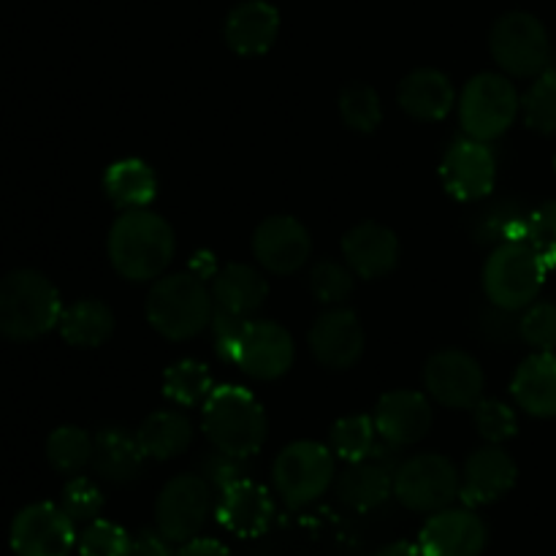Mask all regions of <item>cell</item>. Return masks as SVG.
Here are the masks:
<instances>
[{"mask_svg": "<svg viewBox=\"0 0 556 556\" xmlns=\"http://www.w3.org/2000/svg\"><path fill=\"white\" fill-rule=\"evenodd\" d=\"M177 239L166 217L144 210L119 212L109 228V264L128 282H155L172 266Z\"/></svg>", "mask_w": 556, "mask_h": 556, "instance_id": "6da1fadb", "label": "cell"}, {"mask_svg": "<svg viewBox=\"0 0 556 556\" xmlns=\"http://www.w3.org/2000/svg\"><path fill=\"white\" fill-rule=\"evenodd\" d=\"M201 429L212 448L250 459L269 438V418L264 405L248 389L226 383L215 386L201 405Z\"/></svg>", "mask_w": 556, "mask_h": 556, "instance_id": "7a4b0ae2", "label": "cell"}, {"mask_svg": "<svg viewBox=\"0 0 556 556\" xmlns=\"http://www.w3.org/2000/svg\"><path fill=\"white\" fill-rule=\"evenodd\" d=\"M215 299L204 277L195 271H174L152 282L147 293V324L168 342H185L210 329Z\"/></svg>", "mask_w": 556, "mask_h": 556, "instance_id": "3957f363", "label": "cell"}, {"mask_svg": "<svg viewBox=\"0 0 556 556\" xmlns=\"http://www.w3.org/2000/svg\"><path fill=\"white\" fill-rule=\"evenodd\" d=\"M63 299L54 282L36 269H16L0 280V334L30 342L58 329Z\"/></svg>", "mask_w": 556, "mask_h": 556, "instance_id": "277c9868", "label": "cell"}, {"mask_svg": "<svg viewBox=\"0 0 556 556\" xmlns=\"http://www.w3.org/2000/svg\"><path fill=\"white\" fill-rule=\"evenodd\" d=\"M548 269L541 255L521 239L492 248V255L483 264V293L492 304L505 309L530 307L541 293Z\"/></svg>", "mask_w": 556, "mask_h": 556, "instance_id": "5b68a950", "label": "cell"}, {"mask_svg": "<svg viewBox=\"0 0 556 556\" xmlns=\"http://www.w3.org/2000/svg\"><path fill=\"white\" fill-rule=\"evenodd\" d=\"M337 478V456L329 445L296 440L277 454L271 465V486L288 508H304L324 497Z\"/></svg>", "mask_w": 556, "mask_h": 556, "instance_id": "8992f818", "label": "cell"}, {"mask_svg": "<svg viewBox=\"0 0 556 556\" xmlns=\"http://www.w3.org/2000/svg\"><path fill=\"white\" fill-rule=\"evenodd\" d=\"M459 123L465 136L494 141L508 134L521 112V98L508 74L483 71L465 85L459 96Z\"/></svg>", "mask_w": 556, "mask_h": 556, "instance_id": "52a82bcc", "label": "cell"}, {"mask_svg": "<svg viewBox=\"0 0 556 556\" xmlns=\"http://www.w3.org/2000/svg\"><path fill=\"white\" fill-rule=\"evenodd\" d=\"M489 52L508 76L535 79L548 68L552 41L546 25L527 11H508L489 33Z\"/></svg>", "mask_w": 556, "mask_h": 556, "instance_id": "ba28073f", "label": "cell"}, {"mask_svg": "<svg viewBox=\"0 0 556 556\" xmlns=\"http://www.w3.org/2000/svg\"><path fill=\"white\" fill-rule=\"evenodd\" d=\"M394 497L413 514H438L459 500V470L443 454H416L394 470Z\"/></svg>", "mask_w": 556, "mask_h": 556, "instance_id": "9c48e42d", "label": "cell"}, {"mask_svg": "<svg viewBox=\"0 0 556 556\" xmlns=\"http://www.w3.org/2000/svg\"><path fill=\"white\" fill-rule=\"evenodd\" d=\"M212 486L199 472H182L166 481L155 500V530L172 543L199 538L212 514Z\"/></svg>", "mask_w": 556, "mask_h": 556, "instance_id": "30bf717a", "label": "cell"}, {"mask_svg": "<svg viewBox=\"0 0 556 556\" xmlns=\"http://www.w3.org/2000/svg\"><path fill=\"white\" fill-rule=\"evenodd\" d=\"M424 389L429 400L448 410H472L483 400L486 375L476 356L459 348H443L424 364Z\"/></svg>", "mask_w": 556, "mask_h": 556, "instance_id": "8fae6325", "label": "cell"}, {"mask_svg": "<svg viewBox=\"0 0 556 556\" xmlns=\"http://www.w3.org/2000/svg\"><path fill=\"white\" fill-rule=\"evenodd\" d=\"M11 548L16 556H68L79 532L54 503H33L11 521Z\"/></svg>", "mask_w": 556, "mask_h": 556, "instance_id": "7c38bea8", "label": "cell"}, {"mask_svg": "<svg viewBox=\"0 0 556 556\" xmlns=\"http://www.w3.org/2000/svg\"><path fill=\"white\" fill-rule=\"evenodd\" d=\"M440 182L456 201L486 199L497 182V157L486 141L462 136L440 161Z\"/></svg>", "mask_w": 556, "mask_h": 556, "instance_id": "4fadbf2b", "label": "cell"}, {"mask_svg": "<svg viewBox=\"0 0 556 556\" xmlns=\"http://www.w3.org/2000/svg\"><path fill=\"white\" fill-rule=\"evenodd\" d=\"M253 248L255 261L261 269L271 271V275H296L313 255V237H309L307 226L291 215H271L258 223L253 231Z\"/></svg>", "mask_w": 556, "mask_h": 556, "instance_id": "5bb4252c", "label": "cell"}, {"mask_svg": "<svg viewBox=\"0 0 556 556\" xmlns=\"http://www.w3.org/2000/svg\"><path fill=\"white\" fill-rule=\"evenodd\" d=\"M364 326L351 307H329L313 320L307 334L309 353L326 369H351L364 353Z\"/></svg>", "mask_w": 556, "mask_h": 556, "instance_id": "9a60e30c", "label": "cell"}, {"mask_svg": "<svg viewBox=\"0 0 556 556\" xmlns=\"http://www.w3.org/2000/svg\"><path fill=\"white\" fill-rule=\"evenodd\" d=\"M489 527L476 508H443L427 519L418 535L424 556H481L486 552Z\"/></svg>", "mask_w": 556, "mask_h": 556, "instance_id": "2e32d148", "label": "cell"}, {"mask_svg": "<svg viewBox=\"0 0 556 556\" xmlns=\"http://www.w3.org/2000/svg\"><path fill=\"white\" fill-rule=\"evenodd\" d=\"M296 358V345L286 326L250 320L237 351V367L253 380H280Z\"/></svg>", "mask_w": 556, "mask_h": 556, "instance_id": "e0dca14e", "label": "cell"}, {"mask_svg": "<svg viewBox=\"0 0 556 556\" xmlns=\"http://www.w3.org/2000/svg\"><path fill=\"white\" fill-rule=\"evenodd\" d=\"M519 481V467L514 456L500 445L486 443L467 456L459 470V500L467 508H481L503 500Z\"/></svg>", "mask_w": 556, "mask_h": 556, "instance_id": "ac0fdd59", "label": "cell"}, {"mask_svg": "<svg viewBox=\"0 0 556 556\" xmlns=\"http://www.w3.org/2000/svg\"><path fill=\"white\" fill-rule=\"evenodd\" d=\"M372 418L375 427H378L380 440L400 451L421 443L434 424L429 394L410 389L389 391V394L380 396L378 405H375Z\"/></svg>", "mask_w": 556, "mask_h": 556, "instance_id": "d6986e66", "label": "cell"}, {"mask_svg": "<svg viewBox=\"0 0 556 556\" xmlns=\"http://www.w3.org/2000/svg\"><path fill=\"white\" fill-rule=\"evenodd\" d=\"M217 525L237 538H258L275 521V497L253 478L231 483L223 489L215 505Z\"/></svg>", "mask_w": 556, "mask_h": 556, "instance_id": "ffe728a7", "label": "cell"}, {"mask_svg": "<svg viewBox=\"0 0 556 556\" xmlns=\"http://www.w3.org/2000/svg\"><path fill=\"white\" fill-rule=\"evenodd\" d=\"M400 239L383 223H358L342 237V258L362 280H380L400 266Z\"/></svg>", "mask_w": 556, "mask_h": 556, "instance_id": "44dd1931", "label": "cell"}, {"mask_svg": "<svg viewBox=\"0 0 556 556\" xmlns=\"http://www.w3.org/2000/svg\"><path fill=\"white\" fill-rule=\"evenodd\" d=\"M394 465L380 456H369L362 462H345V470L337 472L334 489L345 508L356 514H369L394 497Z\"/></svg>", "mask_w": 556, "mask_h": 556, "instance_id": "7402d4cb", "label": "cell"}, {"mask_svg": "<svg viewBox=\"0 0 556 556\" xmlns=\"http://www.w3.org/2000/svg\"><path fill=\"white\" fill-rule=\"evenodd\" d=\"M277 36H280V11L266 0H244L231 9L223 25V38L239 58H261L275 47Z\"/></svg>", "mask_w": 556, "mask_h": 556, "instance_id": "603a6c76", "label": "cell"}, {"mask_svg": "<svg viewBox=\"0 0 556 556\" xmlns=\"http://www.w3.org/2000/svg\"><path fill=\"white\" fill-rule=\"evenodd\" d=\"M396 101L418 123H440L454 112V81L438 68H416L396 87Z\"/></svg>", "mask_w": 556, "mask_h": 556, "instance_id": "cb8c5ba5", "label": "cell"}, {"mask_svg": "<svg viewBox=\"0 0 556 556\" xmlns=\"http://www.w3.org/2000/svg\"><path fill=\"white\" fill-rule=\"evenodd\" d=\"M144 451H141L136 432H128L123 427H101L92 434V470L98 478L109 483L136 481L144 470Z\"/></svg>", "mask_w": 556, "mask_h": 556, "instance_id": "d4e9b609", "label": "cell"}, {"mask_svg": "<svg viewBox=\"0 0 556 556\" xmlns=\"http://www.w3.org/2000/svg\"><path fill=\"white\" fill-rule=\"evenodd\" d=\"M514 402L535 418H556V356L532 353L519 364L510 380Z\"/></svg>", "mask_w": 556, "mask_h": 556, "instance_id": "484cf974", "label": "cell"}, {"mask_svg": "<svg viewBox=\"0 0 556 556\" xmlns=\"http://www.w3.org/2000/svg\"><path fill=\"white\" fill-rule=\"evenodd\" d=\"M266 296H269V282H266V277L255 266L228 264L217 269V275L212 277L215 307L226 309V313L253 318L264 307Z\"/></svg>", "mask_w": 556, "mask_h": 556, "instance_id": "4316f807", "label": "cell"}, {"mask_svg": "<svg viewBox=\"0 0 556 556\" xmlns=\"http://www.w3.org/2000/svg\"><path fill=\"white\" fill-rule=\"evenodd\" d=\"M136 440H139L147 459H177L193 443V421L182 410H172V407L168 410H157L139 424Z\"/></svg>", "mask_w": 556, "mask_h": 556, "instance_id": "83f0119b", "label": "cell"}, {"mask_svg": "<svg viewBox=\"0 0 556 556\" xmlns=\"http://www.w3.org/2000/svg\"><path fill=\"white\" fill-rule=\"evenodd\" d=\"M103 193L117 210H144L157 193V177L150 163L139 157H123L103 174Z\"/></svg>", "mask_w": 556, "mask_h": 556, "instance_id": "f1b7e54d", "label": "cell"}, {"mask_svg": "<svg viewBox=\"0 0 556 556\" xmlns=\"http://www.w3.org/2000/svg\"><path fill=\"white\" fill-rule=\"evenodd\" d=\"M58 331L71 348H101L114 334V313L101 299H79L63 307Z\"/></svg>", "mask_w": 556, "mask_h": 556, "instance_id": "f546056e", "label": "cell"}, {"mask_svg": "<svg viewBox=\"0 0 556 556\" xmlns=\"http://www.w3.org/2000/svg\"><path fill=\"white\" fill-rule=\"evenodd\" d=\"M527 217H530V210H527L525 201L497 199L486 210L478 212V217L472 220V239L481 248L514 242V239L525 237Z\"/></svg>", "mask_w": 556, "mask_h": 556, "instance_id": "4dcf8cb0", "label": "cell"}, {"mask_svg": "<svg viewBox=\"0 0 556 556\" xmlns=\"http://www.w3.org/2000/svg\"><path fill=\"white\" fill-rule=\"evenodd\" d=\"M212 391H215V380L204 362L182 358L163 372V396L179 407L204 405Z\"/></svg>", "mask_w": 556, "mask_h": 556, "instance_id": "1f68e13d", "label": "cell"}, {"mask_svg": "<svg viewBox=\"0 0 556 556\" xmlns=\"http://www.w3.org/2000/svg\"><path fill=\"white\" fill-rule=\"evenodd\" d=\"M380 443L372 416H345L331 427L329 448L340 462H362L375 454Z\"/></svg>", "mask_w": 556, "mask_h": 556, "instance_id": "d6a6232c", "label": "cell"}, {"mask_svg": "<svg viewBox=\"0 0 556 556\" xmlns=\"http://www.w3.org/2000/svg\"><path fill=\"white\" fill-rule=\"evenodd\" d=\"M337 109H340L345 128L353 134H375L383 125V101L367 81H351L348 87H342Z\"/></svg>", "mask_w": 556, "mask_h": 556, "instance_id": "836d02e7", "label": "cell"}, {"mask_svg": "<svg viewBox=\"0 0 556 556\" xmlns=\"http://www.w3.org/2000/svg\"><path fill=\"white\" fill-rule=\"evenodd\" d=\"M47 462L60 476H76L92 462V438L74 424L58 427L47 438Z\"/></svg>", "mask_w": 556, "mask_h": 556, "instance_id": "e575fe53", "label": "cell"}, {"mask_svg": "<svg viewBox=\"0 0 556 556\" xmlns=\"http://www.w3.org/2000/svg\"><path fill=\"white\" fill-rule=\"evenodd\" d=\"M521 117L530 130L541 136H556V74L543 71L532 79L521 96Z\"/></svg>", "mask_w": 556, "mask_h": 556, "instance_id": "d590c367", "label": "cell"}, {"mask_svg": "<svg viewBox=\"0 0 556 556\" xmlns=\"http://www.w3.org/2000/svg\"><path fill=\"white\" fill-rule=\"evenodd\" d=\"M353 271L340 261H318L309 271V293L324 307H342L353 293Z\"/></svg>", "mask_w": 556, "mask_h": 556, "instance_id": "8d00e7d4", "label": "cell"}, {"mask_svg": "<svg viewBox=\"0 0 556 556\" xmlns=\"http://www.w3.org/2000/svg\"><path fill=\"white\" fill-rule=\"evenodd\" d=\"M103 492L90 481V478H81V476H71V481L65 483L63 492H60V508L65 510L71 521L76 527H85L90 521L101 519V510H103Z\"/></svg>", "mask_w": 556, "mask_h": 556, "instance_id": "74e56055", "label": "cell"}, {"mask_svg": "<svg viewBox=\"0 0 556 556\" xmlns=\"http://www.w3.org/2000/svg\"><path fill=\"white\" fill-rule=\"evenodd\" d=\"M472 421H476L478 434L492 445H503L505 440L516 438V432H519L516 410L503 400H486V396H483V400L472 407Z\"/></svg>", "mask_w": 556, "mask_h": 556, "instance_id": "f35d334b", "label": "cell"}, {"mask_svg": "<svg viewBox=\"0 0 556 556\" xmlns=\"http://www.w3.org/2000/svg\"><path fill=\"white\" fill-rule=\"evenodd\" d=\"M79 556H128L130 535L109 519H96L81 527L76 541Z\"/></svg>", "mask_w": 556, "mask_h": 556, "instance_id": "ab89813d", "label": "cell"}, {"mask_svg": "<svg viewBox=\"0 0 556 556\" xmlns=\"http://www.w3.org/2000/svg\"><path fill=\"white\" fill-rule=\"evenodd\" d=\"M521 342L530 345L535 353L556 351V304L532 302L521 309Z\"/></svg>", "mask_w": 556, "mask_h": 556, "instance_id": "60d3db41", "label": "cell"}, {"mask_svg": "<svg viewBox=\"0 0 556 556\" xmlns=\"http://www.w3.org/2000/svg\"><path fill=\"white\" fill-rule=\"evenodd\" d=\"M521 242H527L538 255H541L546 269H554L556 266V199L535 206V210H530Z\"/></svg>", "mask_w": 556, "mask_h": 556, "instance_id": "b9f144b4", "label": "cell"}, {"mask_svg": "<svg viewBox=\"0 0 556 556\" xmlns=\"http://www.w3.org/2000/svg\"><path fill=\"white\" fill-rule=\"evenodd\" d=\"M476 329L489 345H514L516 340H521V315L497 307L486 299V304L478 307Z\"/></svg>", "mask_w": 556, "mask_h": 556, "instance_id": "7bdbcfd3", "label": "cell"}, {"mask_svg": "<svg viewBox=\"0 0 556 556\" xmlns=\"http://www.w3.org/2000/svg\"><path fill=\"white\" fill-rule=\"evenodd\" d=\"M250 318H242V315L226 313V309L215 307L210 320V331H212V348H215L217 358L226 364L237 362V351L239 342H242L244 329H248Z\"/></svg>", "mask_w": 556, "mask_h": 556, "instance_id": "ee69618b", "label": "cell"}, {"mask_svg": "<svg viewBox=\"0 0 556 556\" xmlns=\"http://www.w3.org/2000/svg\"><path fill=\"white\" fill-rule=\"evenodd\" d=\"M248 470H250L248 459L223 454V451L217 448H212L210 454L201 456V465H199V476H204L206 483H210L212 489H217V492H223V489H228L231 483L248 478Z\"/></svg>", "mask_w": 556, "mask_h": 556, "instance_id": "f6af8a7d", "label": "cell"}, {"mask_svg": "<svg viewBox=\"0 0 556 556\" xmlns=\"http://www.w3.org/2000/svg\"><path fill=\"white\" fill-rule=\"evenodd\" d=\"M174 543L163 538L157 530H144L130 538L128 556H174Z\"/></svg>", "mask_w": 556, "mask_h": 556, "instance_id": "bcb514c9", "label": "cell"}, {"mask_svg": "<svg viewBox=\"0 0 556 556\" xmlns=\"http://www.w3.org/2000/svg\"><path fill=\"white\" fill-rule=\"evenodd\" d=\"M174 556H233L223 546L220 541H212V538H193L188 543H179V548Z\"/></svg>", "mask_w": 556, "mask_h": 556, "instance_id": "7dc6e473", "label": "cell"}, {"mask_svg": "<svg viewBox=\"0 0 556 556\" xmlns=\"http://www.w3.org/2000/svg\"><path fill=\"white\" fill-rule=\"evenodd\" d=\"M375 556H424L421 546L418 543H410V541H394L389 543V546L380 548Z\"/></svg>", "mask_w": 556, "mask_h": 556, "instance_id": "c3c4849f", "label": "cell"}, {"mask_svg": "<svg viewBox=\"0 0 556 556\" xmlns=\"http://www.w3.org/2000/svg\"><path fill=\"white\" fill-rule=\"evenodd\" d=\"M548 71H554L556 74V52H552V60H548Z\"/></svg>", "mask_w": 556, "mask_h": 556, "instance_id": "681fc988", "label": "cell"}]
</instances>
